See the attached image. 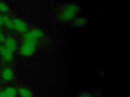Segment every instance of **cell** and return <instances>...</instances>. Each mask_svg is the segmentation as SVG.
<instances>
[{
    "label": "cell",
    "mask_w": 130,
    "mask_h": 97,
    "mask_svg": "<svg viewBox=\"0 0 130 97\" xmlns=\"http://www.w3.org/2000/svg\"><path fill=\"white\" fill-rule=\"evenodd\" d=\"M18 92L21 97H32V93L29 90L25 87H20Z\"/></svg>",
    "instance_id": "cell-6"
},
{
    "label": "cell",
    "mask_w": 130,
    "mask_h": 97,
    "mask_svg": "<svg viewBox=\"0 0 130 97\" xmlns=\"http://www.w3.org/2000/svg\"><path fill=\"white\" fill-rule=\"evenodd\" d=\"M6 46L11 52L14 51L16 47V41L12 37H8L5 40Z\"/></svg>",
    "instance_id": "cell-4"
},
{
    "label": "cell",
    "mask_w": 130,
    "mask_h": 97,
    "mask_svg": "<svg viewBox=\"0 0 130 97\" xmlns=\"http://www.w3.org/2000/svg\"><path fill=\"white\" fill-rule=\"evenodd\" d=\"M4 91L8 97H15L17 94L16 90L12 87L7 88Z\"/></svg>",
    "instance_id": "cell-8"
},
{
    "label": "cell",
    "mask_w": 130,
    "mask_h": 97,
    "mask_svg": "<svg viewBox=\"0 0 130 97\" xmlns=\"http://www.w3.org/2000/svg\"><path fill=\"white\" fill-rule=\"evenodd\" d=\"M13 73L10 68H6L4 69L2 73V78L6 82L10 81L13 79Z\"/></svg>",
    "instance_id": "cell-3"
},
{
    "label": "cell",
    "mask_w": 130,
    "mask_h": 97,
    "mask_svg": "<svg viewBox=\"0 0 130 97\" xmlns=\"http://www.w3.org/2000/svg\"><path fill=\"white\" fill-rule=\"evenodd\" d=\"M8 11V7L3 2H0V12L3 13H7Z\"/></svg>",
    "instance_id": "cell-10"
},
{
    "label": "cell",
    "mask_w": 130,
    "mask_h": 97,
    "mask_svg": "<svg viewBox=\"0 0 130 97\" xmlns=\"http://www.w3.org/2000/svg\"><path fill=\"white\" fill-rule=\"evenodd\" d=\"M78 97H92V95L91 94L89 93V92H82L81 93Z\"/></svg>",
    "instance_id": "cell-11"
},
{
    "label": "cell",
    "mask_w": 130,
    "mask_h": 97,
    "mask_svg": "<svg viewBox=\"0 0 130 97\" xmlns=\"http://www.w3.org/2000/svg\"><path fill=\"white\" fill-rule=\"evenodd\" d=\"M6 38L5 37V35L2 34V33H0V41L1 42H5L6 40Z\"/></svg>",
    "instance_id": "cell-12"
},
{
    "label": "cell",
    "mask_w": 130,
    "mask_h": 97,
    "mask_svg": "<svg viewBox=\"0 0 130 97\" xmlns=\"http://www.w3.org/2000/svg\"><path fill=\"white\" fill-rule=\"evenodd\" d=\"M14 28H15L18 31H23L25 29V24L20 20L18 19H15L13 20Z\"/></svg>",
    "instance_id": "cell-5"
},
{
    "label": "cell",
    "mask_w": 130,
    "mask_h": 97,
    "mask_svg": "<svg viewBox=\"0 0 130 97\" xmlns=\"http://www.w3.org/2000/svg\"><path fill=\"white\" fill-rule=\"evenodd\" d=\"M3 23L10 29H12L14 28V24L13 21H12L11 19L7 16H5L3 17Z\"/></svg>",
    "instance_id": "cell-7"
},
{
    "label": "cell",
    "mask_w": 130,
    "mask_h": 97,
    "mask_svg": "<svg viewBox=\"0 0 130 97\" xmlns=\"http://www.w3.org/2000/svg\"><path fill=\"white\" fill-rule=\"evenodd\" d=\"M3 23V17L0 15V25Z\"/></svg>",
    "instance_id": "cell-14"
},
{
    "label": "cell",
    "mask_w": 130,
    "mask_h": 97,
    "mask_svg": "<svg viewBox=\"0 0 130 97\" xmlns=\"http://www.w3.org/2000/svg\"><path fill=\"white\" fill-rule=\"evenodd\" d=\"M0 33H1V28H0Z\"/></svg>",
    "instance_id": "cell-15"
},
{
    "label": "cell",
    "mask_w": 130,
    "mask_h": 97,
    "mask_svg": "<svg viewBox=\"0 0 130 97\" xmlns=\"http://www.w3.org/2000/svg\"><path fill=\"white\" fill-rule=\"evenodd\" d=\"M74 25L77 26H82L83 24L85 23V18H78L74 20Z\"/></svg>",
    "instance_id": "cell-9"
},
{
    "label": "cell",
    "mask_w": 130,
    "mask_h": 97,
    "mask_svg": "<svg viewBox=\"0 0 130 97\" xmlns=\"http://www.w3.org/2000/svg\"><path fill=\"white\" fill-rule=\"evenodd\" d=\"M0 97H8L6 94L5 93L4 90L0 92Z\"/></svg>",
    "instance_id": "cell-13"
},
{
    "label": "cell",
    "mask_w": 130,
    "mask_h": 97,
    "mask_svg": "<svg viewBox=\"0 0 130 97\" xmlns=\"http://www.w3.org/2000/svg\"><path fill=\"white\" fill-rule=\"evenodd\" d=\"M0 55L3 59L6 62L10 61L12 58V52L6 46L0 47Z\"/></svg>",
    "instance_id": "cell-2"
},
{
    "label": "cell",
    "mask_w": 130,
    "mask_h": 97,
    "mask_svg": "<svg viewBox=\"0 0 130 97\" xmlns=\"http://www.w3.org/2000/svg\"><path fill=\"white\" fill-rule=\"evenodd\" d=\"M79 8L74 4H66L62 5L59 9L58 16L64 22L70 21L78 14Z\"/></svg>",
    "instance_id": "cell-1"
}]
</instances>
